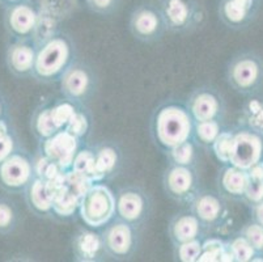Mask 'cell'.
<instances>
[{
  "mask_svg": "<svg viewBox=\"0 0 263 262\" xmlns=\"http://www.w3.org/2000/svg\"><path fill=\"white\" fill-rule=\"evenodd\" d=\"M26 193L30 210L40 215H49L52 213V198L47 180L35 176L26 187Z\"/></svg>",
  "mask_w": 263,
  "mask_h": 262,
  "instance_id": "21",
  "label": "cell"
},
{
  "mask_svg": "<svg viewBox=\"0 0 263 262\" xmlns=\"http://www.w3.org/2000/svg\"><path fill=\"white\" fill-rule=\"evenodd\" d=\"M80 138L67 129L61 130L50 138L42 141V156L58 165L62 170L71 169L76 153L79 152Z\"/></svg>",
  "mask_w": 263,
  "mask_h": 262,
  "instance_id": "12",
  "label": "cell"
},
{
  "mask_svg": "<svg viewBox=\"0 0 263 262\" xmlns=\"http://www.w3.org/2000/svg\"><path fill=\"white\" fill-rule=\"evenodd\" d=\"M194 119L186 105L166 104L159 108L152 119V136L168 152L178 144L194 139Z\"/></svg>",
  "mask_w": 263,
  "mask_h": 262,
  "instance_id": "1",
  "label": "cell"
},
{
  "mask_svg": "<svg viewBox=\"0 0 263 262\" xmlns=\"http://www.w3.org/2000/svg\"><path fill=\"white\" fill-rule=\"evenodd\" d=\"M232 143H233V130H223L211 144L216 159L224 165L229 164V160H231Z\"/></svg>",
  "mask_w": 263,
  "mask_h": 262,
  "instance_id": "27",
  "label": "cell"
},
{
  "mask_svg": "<svg viewBox=\"0 0 263 262\" xmlns=\"http://www.w3.org/2000/svg\"><path fill=\"white\" fill-rule=\"evenodd\" d=\"M228 244V249L232 253L233 261L236 262H249V261H259L257 252L253 249V247L248 242V240L238 234L237 236L232 237Z\"/></svg>",
  "mask_w": 263,
  "mask_h": 262,
  "instance_id": "25",
  "label": "cell"
},
{
  "mask_svg": "<svg viewBox=\"0 0 263 262\" xmlns=\"http://www.w3.org/2000/svg\"><path fill=\"white\" fill-rule=\"evenodd\" d=\"M162 186L169 198L189 203L199 193L198 174L194 164L183 165L169 163L162 176Z\"/></svg>",
  "mask_w": 263,
  "mask_h": 262,
  "instance_id": "9",
  "label": "cell"
},
{
  "mask_svg": "<svg viewBox=\"0 0 263 262\" xmlns=\"http://www.w3.org/2000/svg\"><path fill=\"white\" fill-rule=\"evenodd\" d=\"M194 122L223 121L226 115V104L220 93L212 88L197 90L189 98L186 104Z\"/></svg>",
  "mask_w": 263,
  "mask_h": 262,
  "instance_id": "14",
  "label": "cell"
},
{
  "mask_svg": "<svg viewBox=\"0 0 263 262\" xmlns=\"http://www.w3.org/2000/svg\"><path fill=\"white\" fill-rule=\"evenodd\" d=\"M262 2H263V0H262Z\"/></svg>",
  "mask_w": 263,
  "mask_h": 262,
  "instance_id": "37",
  "label": "cell"
},
{
  "mask_svg": "<svg viewBox=\"0 0 263 262\" xmlns=\"http://www.w3.org/2000/svg\"><path fill=\"white\" fill-rule=\"evenodd\" d=\"M9 3H16V2H20V0H8Z\"/></svg>",
  "mask_w": 263,
  "mask_h": 262,
  "instance_id": "36",
  "label": "cell"
},
{
  "mask_svg": "<svg viewBox=\"0 0 263 262\" xmlns=\"http://www.w3.org/2000/svg\"><path fill=\"white\" fill-rule=\"evenodd\" d=\"M223 121H203L194 124V139L202 146H209L214 143L215 139L223 131Z\"/></svg>",
  "mask_w": 263,
  "mask_h": 262,
  "instance_id": "24",
  "label": "cell"
},
{
  "mask_svg": "<svg viewBox=\"0 0 263 262\" xmlns=\"http://www.w3.org/2000/svg\"><path fill=\"white\" fill-rule=\"evenodd\" d=\"M194 159H195V147H194L193 139L178 144L177 147L168 151V163L191 165L194 164Z\"/></svg>",
  "mask_w": 263,
  "mask_h": 262,
  "instance_id": "29",
  "label": "cell"
},
{
  "mask_svg": "<svg viewBox=\"0 0 263 262\" xmlns=\"http://www.w3.org/2000/svg\"><path fill=\"white\" fill-rule=\"evenodd\" d=\"M118 153L113 147H101L95 151V181L100 182L114 172Z\"/></svg>",
  "mask_w": 263,
  "mask_h": 262,
  "instance_id": "23",
  "label": "cell"
},
{
  "mask_svg": "<svg viewBox=\"0 0 263 262\" xmlns=\"http://www.w3.org/2000/svg\"><path fill=\"white\" fill-rule=\"evenodd\" d=\"M61 130L62 129L58 126V124L55 122L51 107L42 109L38 113L37 117H35L34 133L37 134L38 138L41 139V142L50 138V136H52L54 134L58 133V131H61Z\"/></svg>",
  "mask_w": 263,
  "mask_h": 262,
  "instance_id": "26",
  "label": "cell"
},
{
  "mask_svg": "<svg viewBox=\"0 0 263 262\" xmlns=\"http://www.w3.org/2000/svg\"><path fill=\"white\" fill-rule=\"evenodd\" d=\"M250 177L246 169L227 164L219 173V193L229 199L242 201Z\"/></svg>",
  "mask_w": 263,
  "mask_h": 262,
  "instance_id": "19",
  "label": "cell"
},
{
  "mask_svg": "<svg viewBox=\"0 0 263 262\" xmlns=\"http://www.w3.org/2000/svg\"><path fill=\"white\" fill-rule=\"evenodd\" d=\"M260 162H263V131L252 125L233 130L229 164L248 170Z\"/></svg>",
  "mask_w": 263,
  "mask_h": 262,
  "instance_id": "7",
  "label": "cell"
},
{
  "mask_svg": "<svg viewBox=\"0 0 263 262\" xmlns=\"http://www.w3.org/2000/svg\"><path fill=\"white\" fill-rule=\"evenodd\" d=\"M157 4L171 32H190L204 19V9L198 0H159Z\"/></svg>",
  "mask_w": 263,
  "mask_h": 262,
  "instance_id": "6",
  "label": "cell"
},
{
  "mask_svg": "<svg viewBox=\"0 0 263 262\" xmlns=\"http://www.w3.org/2000/svg\"><path fill=\"white\" fill-rule=\"evenodd\" d=\"M263 199V180H252L249 181L243 194L242 201H245L249 206L254 205Z\"/></svg>",
  "mask_w": 263,
  "mask_h": 262,
  "instance_id": "33",
  "label": "cell"
},
{
  "mask_svg": "<svg viewBox=\"0 0 263 262\" xmlns=\"http://www.w3.org/2000/svg\"><path fill=\"white\" fill-rule=\"evenodd\" d=\"M226 78L234 92L255 96L263 90V55L257 51H240L227 64Z\"/></svg>",
  "mask_w": 263,
  "mask_h": 262,
  "instance_id": "2",
  "label": "cell"
},
{
  "mask_svg": "<svg viewBox=\"0 0 263 262\" xmlns=\"http://www.w3.org/2000/svg\"><path fill=\"white\" fill-rule=\"evenodd\" d=\"M240 235H242L257 252L259 261H263V225L252 220L240 231Z\"/></svg>",
  "mask_w": 263,
  "mask_h": 262,
  "instance_id": "30",
  "label": "cell"
},
{
  "mask_svg": "<svg viewBox=\"0 0 263 262\" xmlns=\"http://www.w3.org/2000/svg\"><path fill=\"white\" fill-rule=\"evenodd\" d=\"M59 83L63 97L75 105H84L95 92V80L89 69L75 62L66 69Z\"/></svg>",
  "mask_w": 263,
  "mask_h": 262,
  "instance_id": "11",
  "label": "cell"
},
{
  "mask_svg": "<svg viewBox=\"0 0 263 262\" xmlns=\"http://www.w3.org/2000/svg\"><path fill=\"white\" fill-rule=\"evenodd\" d=\"M203 248V239H195L191 241L174 245V256L178 261L197 262L199 259Z\"/></svg>",
  "mask_w": 263,
  "mask_h": 262,
  "instance_id": "28",
  "label": "cell"
},
{
  "mask_svg": "<svg viewBox=\"0 0 263 262\" xmlns=\"http://www.w3.org/2000/svg\"><path fill=\"white\" fill-rule=\"evenodd\" d=\"M88 9L97 14H106L113 13L121 4V0H83Z\"/></svg>",
  "mask_w": 263,
  "mask_h": 262,
  "instance_id": "31",
  "label": "cell"
},
{
  "mask_svg": "<svg viewBox=\"0 0 263 262\" xmlns=\"http://www.w3.org/2000/svg\"><path fill=\"white\" fill-rule=\"evenodd\" d=\"M37 49L26 42H18L9 49L8 64L12 71L20 76L33 75Z\"/></svg>",
  "mask_w": 263,
  "mask_h": 262,
  "instance_id": "22",
  "label": "cell"
},
{
  "mask_svg": "<svg viewBox=\"0 0 263 262\" xmlns=\"http://www.w3.org/2000/svg\"><path fill=\"white\" fill-rule=\"evenodd\" d=\"M34 177V163L21 153H12L0 164V182L9 190L26 189Z\"/></svg>",
  "mask_w": 263,
  "mask_h": 262,
  "instance_id": "16",
  "label": "cell"
},
{
  "mask_svg": "<svg viewBox=\"0 0 263 262\" xmlns=\"http://www.w3.org/2000/svg\"><path fill=\"white\" fill-rule=\"evenodd\" d=\"M250 214H252L253 222L263 225V199L250 206Z\"/></svg>",
  "mask_w": 263,
  "mask_h": 262,
  "instance_id": "35",
  "label": "cell"
},
{
  "mask_svg": "<svg viewBox=\"0 0 263 262\" xmlns=\"http://www.w3.org/2000/svg\"><path fill=\"white\" fill-rule=\"evenodd\" d=\"M190 211L197 216L205 230L217 228L228 215V210L221 194L199 191L190 202Z\"/></svg>",
  "mask_w": 263,
  "mask_h": 262,
  "instance_id": "15",
  "label": "cell"
},
{
  "mask_svg": "<svg viewBox=\"0 0 263 262\" xmlns=\"http://www.w3.org/2000/svg\"><path fill=\"white\" fill-rule=\"evenodd\" d=\"M128 29L140 42H157L168 32L159 4L144 3L135 7L130 14Z\"/></svg>",
  "mask_w": 263,
  "mask_h": 262,
  "instance_id": "8",
  "label": "cell"
},
{
  "mask_svg": "<svg viewBox=\"0 0 263 262\" xmlns=\"http://www.w3.org/2000/svg\"><path fill=\"white\" fill-rule=\"evenodd\" d=\"M116 196V216L117 219L139 227L147 219L149 214V198L147 193L139 187H123Z\"/></svg>",
  "mask_w": 263,
  "mask_h": 262,
  "instance_id": "10",
  "label": "cell"
},
{
  "mask_svg": "<svg viewBox=\"0 0 263 262\" xmlns=\"http://www.w3.org/2000/svg\"><path fill=\"white\" fill-rule=\"evenodd\" d=\"M73 63L72 45L63 36L49 37L37 49L33 76L42 81H59Z\"/></svg>",
  "mask_w": 263,
  "mask_h": 262,
  "instance_id": "3",
  "label": "cell"
},
{
  "mask_svg": "<svg viewBox=\"0 0 263 262\" xmlns=\"http://www.w3.org/2000/svg\"><path fill=\"white\" fill-rule=\"evenodd\" d=\"M16 225V213L8 202L0 201V232L6 234Z\"/></svg>",
  "mask_w": 263,
  "mask_h": 262,
  "instance_id": "32",
  "label": "cell"
},
{
  "mask_svg": "<svg viewBox=\"0 0 263 262\" xmlns=\"http://www.w3.org/2000/svg\"><path fill=\"white\" fill-rule=\"evenodd\" d=\"M72 249L79 261H96L97 257H105L100 232L80 231L75 235Z\"/></svg>",
  "mask_w": 263,
  "mask_h": 262,
  "instance_id": "20",
  "label": "cell"
},
{
  "mask_svg": "<svg viewBox=\"0 0 263 262\" xmlns=\"http://www.w3.org/2000/svg\"><path fill=\"white\" fill-rule=\"evenodd\" d=\"M205 228L193 213L178 214L171 220L168 227V235L172 244L178 245L182 242L202 239L204 236Z\"/></svg>",
  "mask_w": 263,
  "mask_h": 262,
  "instance_id": "18",
  "label": "cell"
},
{
  "mask_svg": "<svg viewBox=\"0 0 263 262\" xmlns=\"http://www.w3.org/2000/svg\"><path fill=\"white\" fill-rule=\"evenodd\" d=\"M7 23L11 30L18 37H29L38 25V13L30 2L20 0L12 3L7 13Z\"/></svg>",
  "mask_w": 263,
  "mask_h": 262,
  "instance_id": "17",
  "label": "cell"
},
{
  "mask_svg": "<svg viewBox=\"0 0 263 262\" xmlns=\"http://www.w3.org/2000/svg\"><path fill=\"white\" fill-rule=\"evenodd\" d=\"M78 210L85 225L101 230L116 216V196L106 185L92 182L81 197Z\"/></svg>",
  "mask_w": 263,
  "mask_h": 262,
  "instance_id": "4",
  "label": "cell"
},
{
  "mask_svg": "<svg viewBox=\"0 0 263 262\" xmlns=\"http://www.w3.org/2000/svg\"><path fill=\"white\" fill-rule=\"evenodd\" d=\"M135 225L114 218L101 228L102 248L105 257L113 259H126L138 248V231Z\"/></svg>",
  "mask_w": 263,
  "mask_h": 262,
  "instance_id": "5",
  "label": "cell"
},
{
  "mask_svg": "<svg viewBox=\"0 0 263 262\" xmlns=\"http://www.w3.org/2000/svg\"><path fill=\"white\" fill-rule=\"evenodd\" d=\"M12 151H13V139L7 134L6 136L0 138V164H2L9 155H12Z\"/></svg>",
  "mask_w": 263,
  "mask_h": 262,
  "instance_id": "34",
  "label": "cell"
},
{
  "mask_svg": "<svg viewBox=\"0 0 263 262\" xmlns=\"http://www.w3.org/2000/svg\"><path fill=\"white\" fill-rule=\"evenodd\" d=\"M262 3V0H220L217 14L227 28L242 30L257 19Z\"/></svg>",
  "mask_w": 263,
  "mask_h": 262,
  "instance_id": "13",
  "label": "cell"
}]
</instances>
